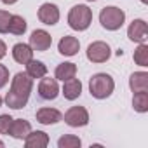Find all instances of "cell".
Wrapping results in <instances>:
<instances>
[{"instance_id": "6da1fadb", "label": "cell", "mask_w": 148, "mask_h": 148, "mask_svg": "<svg viewBox=\"0 0 148 148\" xmlns=\"http://www.w3.org/2000/svg\"><path fill=\"white\" fill-rule=\"evenodd\" d=\"M32 87H33V79L28 73H23V71L16 73L14 79H12V84H11V91L5 96L7 106H11L14 110H19V108L26 106Z\"/></svg>"}, {"instance_id": "7a4b0ae2", "label": "cell", "mask_w": 148, "mask_h": 148, "mask_svg": "<svg viewBox=\"0 0 148 148\" xmlns=\"http://www.w3.org/2000/svg\"><path fill=\"white\" fill-rule=\"evenodd\" d=\"M115 89V82L108 73H96L89 80V92L96 99H105L108 98Z\"/></svg>"}, {"instance_id": "3957f363", "label": "cell", "mask_w": 148, "mask_h": 148, "mask_svg": "<svg viewBox=\"0 0 148 148\" xmlns=\"http://www.w3.org/2000/svg\"><path fill=\"white\" fill-rule=\"evenodd\" d=\"M92 21V12L87 5H75L71 7L70 14H68V25L70 28L77 30V32H84L89 28Z\"/></svg>"}, {"instance_id": "277c9868", "label": "cell", "mask_w": 148, "mask_h": 148, "mask_svg": "<svg viewBox=\"0 0 148 148\" xmlns=\"http://www.w3.org/2000/svg\"><path fill=\"white\" fill-rule=\"evenodd\" d=\"M125 21V12L115 5H110V7H105L101 12H99V23L103 28L110 30V32H115L119 30Z\"/></svg>"}, {"instance_id": "5b68a950", "label": "cell", "mask_w": 148, "mask_h": 148, "mask_svg": "<svg viewBox=\"0 0 148 148\" xmlns=\"http://www.w3.org/2000/svg\"><path fill=\"white\" fill-rule=\"evenodd\" d=\"M64 122L70 127H84L89 122V113L84 106H71L64 113Z\"/></svg>"}, {"instance_id": "8992f818", "label": "cell", "mask_w": 148, "mask_h": 148, "mask_svg": "<svg viewBox=\"0 0 148 148\" xmlns=\"http://www.w3.org/2000/svg\"><path fill=\"white\" fill-rule=\"evenodd\" d=\"M112 51H110V45L106 42H92L89 47H87V59L92 61V63H105L108 58H110Z\"/></svg>"}, {"instance_id": "52a82bcc", "label": "cell", "mask_w": 148, "mask_h": 148, "mask_svg": "<svg viewBox=\"0 0 148 148\" xmlns=\"http://www.w3.org/2000/svg\"><path fill=\"white\" fill-rule=\"evenodd\" d=\"M52 44V37L45 32V30H35L32 35H30V47L33 51H38V52H44L51 47Z\"/></svg>"}, {"instance_id": "ba28073f", "label": "cell", "mask_w": 148, "mask_h": 148, "mask_svg": "<svg viewBox=\"0 0 148 148\" xmlns=\"http://www.w3.org/2000/svg\"><path fill=\"white\" fill-rule=\"evenodd\" d=\"M146 35H148V26L143 19H134L129 28H127V37L132 40V42H138V44H145L146 42Z\"/></svg>"}, {"instance_id": "9c48e42d", "label": "cell", "mask_w": 148, "mask_h": 148, "mask_svg": "<svg viewBox=\"0 0 148 148\" xmlns=\"http://www.w3.org/2000/svg\"><path fill=\"white\" fill-rule=\"evenodd\" d=\"M38 19L44 25H49V26L56 25L59 21V9H58V5L49 4V2L47 4H42L40 9H38Z\"/></svg>"}, {"instance_id": "30bf717a", "label": "cell", "mask_w": 148, "mask_h": 148, "mask_svg": "<svg viewBox=\"0 0 148 148\" xmlns=\"http://www.w3.org/2000/svg\"><path fill=\"white\" fill-rule=\"evenodd\" d=\"M38 94L42 99H56V96L59 94V86H58V80L56 79H44L40 80L38 84Z\"/></svg>"}, {"instance_id": "8fae6325", "label": "cell", "mask_w": 148, "mask_h": 148, "mask_svg": "<svg viewBox=\"0 0 148 148\" xmlns=\"http://www.w3.org/2000/svg\"><path fill=\"white\" fill-rule=\"evenodd\" d=\"M82 94V82L79 79H68V80H63V96L70 101L77 99L79 96Z\"/></svg>"}, {"instance_id": "7c38bea8", "label": "cell", "mask_w": 148, "mask_h": 148, "mask_svg": "<svg viewBox=\"0 0 148 148\" xmlns=\"http://www.w3.org/2000/svg\"><path fill=\"white\" fill-rule=\"evenodd\" d=\"M79 49H80V42L75 37H70V35H64L58 44V51L63 56H75L79 52Z\"/></svg>"}, {"instance_id": "4fadbf2b", "label": "cell", "mask_w": 148, "mask_h": 148, "mask_svg": "<svg viewBox=\"0 0 148 148\" xmlns=\"http://www.w3.org/2000/svg\"><path fill=\"white\" fill-rule=\"evenodd\" d=\"M63 119L61 112L56 108H40L37 112V120L44 125H51V124H58Z\"/></svg>"}, {"instance_id": "5bb4252c", "label": "cell", "mask_w": 148, "mask_h": 148, "mask_svg": "<svg viewBox=\"0 0 148 148\" xmlns=\"http://www.w3.org/2000/svg\"><path fill=\"white\" fill-rule=\"evenodd\" d=\"M12 58L19 64H26L30 59H33V49L28 44H16L12 47Z\"/></svg>"}, {"instance_id": "9a60e30c", "label": "cell", "mask_w": 148, "mask_h": 148, "mask_svg": "<svg viewBox=\"0 0 148 148\" xmlns=\"http://www.w3.org/2000/svg\"><path fill=\"white\" fill-rule=\"evenodd\" d=\"M32 132V125L28 120H23V119H18V120H12L11 124V129H9V134L16 139H25L28 134Z\"/></svg>"}, {"instance_id": "2e32d148", "label": "cell", "mask_w": 148, "mask_h": 148, "mask_svg": "<svg viewBox=\"0 0 148 148\" xmlns=\"http://www.w3.org/2000/svg\"><path fill=\"white\" fill-rule=\"evenodd\" d=\"M47 145H49V136L42 131L30 132L25 138V146L26 148H45Z\"/></svg>"}, {"instance_id": "e0dca14e", "label": "cell", "mask_w": 148, "mask_h": 148, "mask_svg": "<svg viewBox=\"0 0 148 148\" xmlns=\"http://www.w3.org/2000/svg\"><path fill=\"white\" fill-rule=\"evenodd\" d=\"M129 87L132 92L148 91V73L146 71H134L129 79Z\"/></svg>"}, {"instance_id": "ac0fdd59", "label": "cell", "mask_w": 148, "mask_h": 148, "mask_svg": "<svg viewBox=\"0 0 148 148\" xmlns=\"http://www.w3.org/2000/svg\"><path fill=\"white\" fill-rule=\"evenodd\" d=\"M26 73L32 79H42V77H45V73H47V66L42 61L30 59L26 63Z\"/></svg>"}, {"instance_id": "d6986e66", "label": "cell", "mask_w": 148, "mask_h": 148, "mask_svg": "<svg viewBox=\"0 0 148 148\" xmlns=\"http://www.w3.org/2000/svg\"><path fill=\"white\" fill-rule=\"evenodd\" d=\"M75 73H77L75 63H61L56 68V79L58 80H68V79L75 77Z\"/></svg>"}, {"instance_id": "ffe728a7", "label": "cell", "mask_w": 148, "mask_h": 148, "mask_svg": "<svg viewBox=\"0 0 148 148\" xmlns=\"http://www.w3.org/2000/svg\"><path fill=\"white\" fill-rule=\"evenodd\" d=\"M132 106H134V110H136V112H139V113L148 112V92H146V91L134 92V98H132Z\"/></svg>"}, {"instance_id": "44dd1931", "label": "cell", "mask_w": 148, "mask_h": 148, "mask_svg": "<svg viewBox=\"0 0 148 148\" xmlns=\"http://www.w3.org/2000/svg\"><path fill=\"white\" fill-rule=\"evenodd\" d=\"M9 32L14 35H23L26 32V21L21 16H11L9 21Z\"/></svg>"}, {"instance_id": "7402d4cb", "label": "cell", "mask_w": 148, "mask_h": 148, "mask_svg": "<svg viewBox=\"0 0 148 148\" xmlns=\"http://www.w3.org/2000/svg\"><path fill=\"white\" fill-rule=\"evenodd\" d=\"M80 145H82L80 138L73 136V134H66V136L59 138V141H58V146L59 148H79Z\"/></svg>"}, {"instance_id": "603a6c76", "label": "cell", "mask_w": 148, "mask_h": 148, "mask_svg": "<svg viewBox=\"0 0 148 148\" xmlns=\"http://www.w3.org/2000/svg\"><path fill=\"white\" fill-rule=\"evenodd\" d=\"M134 61L139 66H148V45L139 44V47L134 51Z\"/></svg>"}, {"instance_id": "cb8c5ba5", "label": "cell", "mask_w": 148, "mask_h": 148, "mask_svg": "<svg viewBox=\"0 0 148 148\" xmlns=\"http://www.w3.org/2000/svg\"><path fill=\"white\" fill-rule=\"evenodd\" d=\"M12 117L11 115H0V134H9L11 124H12Z\"/></svg>"}, {"instance_id": "d4e9b609", "label": "cell", "mask_w": 148, "mask_h": 148, "mask_svg": "<svg viewBox=\"0 0 148 148\" xmlns=\"http://www.w3.org/2000/svg\"><path fill=\"white\" fill-rule=\"evenodd\" d=\"M9 21H11V14L7 11H0V33L9 32Z\"/></svg>"}, {"instance_id": "484cf974", "label": "cell", "mask_w": 148, "mask_h": 148, "mask_svg": "<svg viewBox=\"0 0 148 148\" xmlns=\"http://www.w3.org/2000/svg\"><path fill=\"white\" fill-rule=\"evenodd\" d=\"M7 82H9V70H7V66L0 64V89H2Z\"/></svg>"}, {"instance_id": "4316f807", "label": "cell", "mask_w": 148, "mask_h": 148, "mask_svg": "<svg viewBox=\"0 0 148 148\" xmlns=\"http://www.w3.org/2000/svg\"><path fill=\"white\" fill-rule=\"evenodd\" d=\"M5 54H7V47H5V44L2 40H0V59H2Z\"/></svg>"}, {"instance_id": "83f0119b", "label": "cell", "mask_w": 148, "mask_h": 148, "mask_svg": "<svg viewBox=\"0 0 148 148\" xmlns=\"http://www.w3.org/2000/svg\"><path fill=\"white\" fill-rule=\"evenodd\" d=\"M2 2H4V4H7V5H11V4H16L18 0H2Z\"/></svg>"}, {"instance_id": "f1b7e54d", "label": "cell", "mask_w": 148, "mask_h": 148, "mask_svg": "<svg viewBox=\"0 0 148 148\" xmlns=\"http://www.w3.org/2000/svg\"><path fill=\"white\" fill-rule=\"evenodd\" d=\"M2 103H4V99H2V98H0V106H2Z\"/></svg>"}, {"instance_id": "f546056e", "label": "cell", "mask_w": 148, "mask_h": 148, "mask_svg": "<svg viewBox=\"0 0 148 148\" xmlns=\"http://www.w3.org/2000/svg\"><path fill=\"white\" fill-rule=\"evenodd\" d=\"M2 146H4V141H0V148H2Z\"/></svg>"}, {"instance_id": "4dcf8cb0", "label": "cell", "mask_w": 148, "mask_h": 148, "mask_svg": "<svg viewBox=\"0 0 148 148\" xmlns=\"http://www.w3.org/2000/svg\"><path fill=\"white\" fill-rule=\"evenodd\" d=\"M141 2H143V4H146V2H148V0H141Z\"/></svg>"}, {"instance_id": "1f68e13d", "label": "cell", "mask_w": 148, "mask_h": 148, "mask_svg": "<svg viewBox=\"0 0 148 148\" xmlns=\"http://www.w3.org/2000/svg\"><path fill=\"white\" fill-rule=\"evenodd\" d=\"M87 2H94V0H87Z\"/></svg>"}]
</instances>
